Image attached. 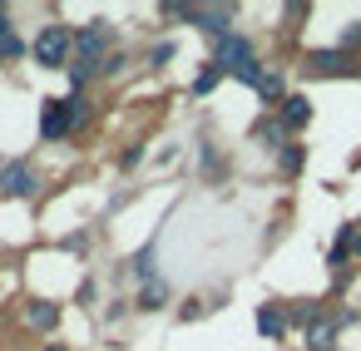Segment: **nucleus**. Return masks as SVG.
<instances>
[{"label":"nucleus","mask_w":361,"mask_h":351,"mask_svg":"<svg viewBox=\"0 0 361 351\" xmlns=\"http://www.w3.org/2000/svg\"><path fill=\"white\" fill-rule=\"evenodd\" d=\"M70 50H75L70 25H45V30H40V40H35V60H40L45 70H60Z\"/></svg>","instance_id":"nucleus-1"},{"label":"nucleus","mask_w":361,"mask_h":351,"mask_svg":"<svg viewBox=\"0 0 361 351\" xmlns=\"http://www.w3.org/2000/svg\"><path fill=\"white\" fill-rule=\"evenodd\" d=\"M80 114H85L80 99H50V104H45V119H40V134H45V139H65V134L80 124Z\"/></svg>","instance_id":"nucleus-2"},{"label":"nucleus","mask_w":361,"mask_h":351,"mask_svg":"<svg viewBox=\"0 0 361 351\" xmlns=\"http://www.w3.org/2000/svg\"><path fill=\"white\" fill-rule=\"evenodd\" d=\"M109 40H114V30H109V25H90V30H80V35H75L80 65H99V55L109 50ZM99 70H104V65H99Z\"/></svg>","instance_id":"nucleus-3"},{"label":"nucleus","mask_w":361,"mask_h":351,"mask_svg":"<svg viewBox=\"0 0 361 351\" xmlns=\"http://www.w3.org/2000/svg\"><path fill=\"white\" fill-rule=\"evenodd\" d=\"M188 16H193V25L208 30L213 40H223L228 25H233V6H198V11H188Z\"/></svg>","instance_id":"nucleus-4"},{"label":"nucleus","mask_w":361,"mask_h":351,"mask_svg":"<svg viewBox=\"0 0 361 351\" xmlns=\"http://www.w3.org/2000/svg\"><path fill=\"white\" fill-rule=\"evenodd\" d=\"M213 60H218V70H228V75H233L238 65H247V60H252V45H247L243 35H223V40H218V50H213Z\"/></svg>","instance_id":"nucleus-5"},{"label":"nucleus","mask_w":361,"mask_h":351,"mask_svg":"<svg viewBox=\"0 0 361 351\" xmlns=\"http://www.w3.org/2000/svg\"><path fill=\"white\" fill-rule=\"evenodd\" d=\"M307 75H356V65L341 50H312L307 55Z\"/></svg>","instance_id":"nucleus-6"},{"label":"nucleus","mask_w":361,"mask_h":351,"mask_svg":"<svg viewBox=\"0 0 361 351\" xmlns=\"http://www.w3.org/2000/svg\"><path fill=\"white\" fill-rule=\"evenodd\" d=\"M35 188V178H30V168L25 164H11L6 173H0V193H11V198H25Z\"/></svg>","instance_id":"nucleus-7"},{"label":"nucleus","mask_w":361,"mask_h":351,"mask_svg":"<svg viewBox=\"0 0 361 351\" xmlns=\"http://www.w3.org/2000/svg\"><path fill=\"white\" fill-rule=\"evenodd\" d=\"M307 119H312L307 99H302V94H287V99H282V124H287V129H302Z\"/></svg>","instance_id":"nucleus-8"},{"label":"nucleus","mask_w":361,"mask_h":351,"mask_svg":"<svg viewBox=\"0 0 361 351\" xmlns=\"http://www.w3.org/2000/svg\"><path fill=\"white\" fill-rule=\"evenodd\" d=\"M331 336H336V321H312L307 326V346L312 351H331Z\"/></svg>","instance_id":"nucleus-9"},{"label":"nucleus","mask_w":361,"mask_h":351,"mask_svg":"<svg viewBox=\"0 0 361 351\" xmlns=\"http://www.w3.org/2000/svg\"><path fill=\"white\" fill-rule=\"evenodd\" d=\"M257 331H262V336H282V331H287V316H282L277 307H262V312H257Z\"/></svg>","instance_id":"nucleus-10"},{"label":"nucleus","mask_w":361,"mask_h":351,"mask_svg":"<svg viewBox=\"0 0 361 351\" xmlns=\"http://www.w3.org/2000/svg\"><path fill=\"white\" fill-rule=\"evenodd\" d=\"M257 94H262L267 104H277V99H287V85H282V75H262V80H257Z\"/></svg>","instance_id":"nucleus-11"},{"label":"nucleus","mask_w":361,"mask_h":351,"mask_svg":"<svg viewBox=\"0 0 361 351\" xmlns=\"http://www.w3.org/2000/svg\"><path fill=\"white\" fill-rule=\"evenodd\" d=\"M164 302H169V287H164V282H149V287H144V297H139V307H149V312H154V307H164Z\"/></svg>","instance_id":"nucleus-12"},{"label":"nucleus","mask_w":361,"mask_h":351,"mask_svg":"<svg viewBox=\"0 0 361 351\" xmlns=\"http://www.w3.org/2000/svg\"><path fill=\"white\" fill-rule=\"evenodd\" d=\"M25 316H30V326H55V316H60V312H55L50 302H35V307H30Z\"/></svg>","instance_id":"nucleus-13"},{"label":"nucleus","mask_w":361,"mask_h":351,"mask_svg":"<svg viewBox=\"0 0 361 351\" xmlns=\"http://www.w3.org/2000/svg\"><path fill=\"white\" fill-rule=\"evenodd\" d=\"M262 75H267V70H262L257 60H247V65H238V70H233V80H243V85H257Z\"/></svg>","instance_id":"nucleus-14"},{"label":"nucleus","mask_w":361,"mask_h":351,"mask_svg":"<svg viewBox=\"0 0 361 351\" xmlns=\"http://www.w3.org/2000/svg\"><path fill=\"white\" fill-rule=\"evenodd\" d=\"M218 80H223V70H218V65H213V70H203V75L193 80V94H208V90H213Z\"/></svg>","instance_id":"nucleus-15"},{"label":"nucleus","mask_w":361,"mask_h":351,"mask_svg":"<svg viewBox=\"0 0 361 351\" xmlns=\"http://www.w3.org/2000/svg\"><path fill=\"white\" fill-rule=\"evenodd\" d=\"M297 168H302V149L287 144V149H282V173H297Z\"/></svg>","instance_id":"nucleus-16"},{"label":"nucleus","mask_w":361,"mask_h":351,"mask_svg":"<svg viewBox=\"0 0 361 351\" xmlns=\"http://www.w3.org/2000/svg\"><path fill=\"white\" fill-rule=\"evenodd\" d=\"M262 139H267L272 149H287V144H282V124H262Z\"/></svg>","instance_id":"nucleus-17"},{"label":"nucleus","mask_w":361,"mask_h":351,"mask_svg":"<svg viewBox=\"0 0 361 351\" xmlns=\"http://www.w3.org/2000/svg\"><path fill=\"white\" fill-rule=\"evenodd\" d=\"M16 55H20V40L6 35V40H0V60H16Z\"/></svg>","instance_id":"nucleus-18"},{"label":"nucleus","mask_w":361,"mask_h":351,"mask_svg":"<svg viewBox=\"0 0 361 351\" xmlns=\"http://www.w3.org/2000/svg\"><path fill=\"white\" fill-rule=\"evenodd\" d=\"M11 35V20H6V11H0V40H6Z\"/></svg>","instance_id":"nucleus-19"}]
</instances>
